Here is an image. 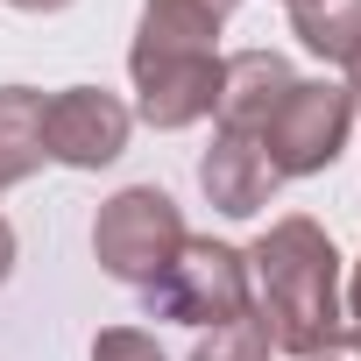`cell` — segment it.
<instances>
[{
    "label": "cell",
    "mask_w": 361,
    "mask_h": 361,
    "mask_svg": "<svg viewBox=\"0 0 361 361\" xmlns=\"http://www.w3.org/2000/svg\"><path fill=\"white\" fill-rule=\"evenodd\" d=\"M135 135V106L106 85H64L43 99V156L64 170H106Z\"/></svg>",
    "instance_id": "5"
},
{
    "label": "cell",
    "mask_w": 361,
    "mask_h": 361,
    "mask_svg": "<svg viewBox=\"0 0 361 361\" xmlns=\"http://www.w3.org/2000/svg\"><path fill=\"white\" fill-rule=\"evenodd\" d=\"M283 8H298V0H283Z\"/></svg>",
    "instance_id": "19"
},
{
    "label": "cell",
    "mask_w": 361,
    "mask_h": 361,
    "mask_svg": "<svg viewBox=\"0 0 361 361\" xmlns=\"http://www.w3.org/2000/svg\"><path fill=\"white\" fill-rule=\"evenodd\" d=\"M290 36L312 57L354 71L361 64V0H298V8H290Z\"/></svg>",
    "instance_id": "11"
},
{
    "label": "cell",
    "mask_w": 361,
    "mask_h": 361,
    "mask_svg": "<svg viewBox=\"0 0 361 361\" xmlns=\"http://www.w3.org/2000/svg\"><path fill=\"white\" fill-rule=\"evenodd\" d=\"M290 85H298V71H290L283 50H234V57H220V106H213V121L227 135H262V121L283 106Z\"/></svg>",
    "instance_id": "8"
},
{
    "label": "cell",
    "mask_w": 361,
    "mask_h": 361,
    "mask_svg": "<svg viewBox=\"0 0 361 361\" xmlns=\"http://www.w3.org/2000/svg\"><path fill=\"white\" fill-rule=\"evenodd\" d=\"M312 361H361V333H347V326H340V340H333L326 354H312Z\"/></svg>",
    "instance_id": "15"
},
{
    "label": "cell",
    "mask_w": 361,
    "mask_h": 361,
    "mask_svg": "<svg viewBox=\"0 0 361 361\" xmlns=\"http://www.w3.org/2000/svg\"><path fill=\"white\" fill-rule=\"evenodd\" d=\"M220 29H227L220 0H142L128 64H149V57H220Z\"/></svg>",
    "instance_id": "9"
},
{
    "label": "cell",
    "mask_w": 361,
    "mask_h": 361,
    "mask_svg": "<svg viewBox=\"0 0 361 361\" xmlns=\"http://www.w3.org/2000/svg\"><path fill=\"white\" fill-rule=\"evenodd\" d=\"M15 15H57V8H71V0H8Z\"/></svg>",
    "instance_id": "17"
},
{
    "label": "cell",
    "mask_w": 361,
    "mask_h": 361,
    "mask_svg": "<svg viewBox=\"0 0 361 361\" xmlns=\"http://www.w3.org/2000/svg\"><path fill=\"white\" fill-rule=\"evenodd\" d=\"M220 8H234V0H220Z\"/></svg>",
    "instance_id": "20"
},
{
    "label": "cell",
    "mask_w": 361,
    "mask_h": 361,
    "mask_svg": "<svg viewBox=\"0 0 361 361\" xmlns=\"http://www.w3.org/2000/svg\"><path fill=\"white\" fill-rule=\"evenodd\" d=\"M347 99H354V114H361V64L347 71Z\"/></svg>",
    "instance_id": "18"
},
{
    "label": "cell",
    "mask_w": 361,
    "mask_h": 361,
    "mask_svg": "<svg viewBox=\"0 0 361 361\" xmlns=\"http://www.w3.org/2000/svg\"><path fill=\"white\" fill-rule=\"evenodd\" d=\"M92 361H170V354L156 347L149 326H106V333H92Z\"/></svg>",
    "instance_id": "13"
},
{
    "label": "cell",
    "mask_w": 361,
    "mask_h": 361,
    "mask_svg": "<svg viewBox=\"0 0 361 361\" xmlns=\"http://www.w3.org/2000/svg\"><path fill=\"white\" fill-rule=\"evenodd\" d=\"M185 241H192V227H185V213H177V199L163 185H121L92 220V262L128 290H149L177 262Z\"/></svg>",
    "instance_id": "2"
},
{
    "label": "cell",
    "mask_w": 361,
    "mask_h": 361,
    "mask_svg": "<svg viewBox=\"0 0 361 361\" xmlns=\"http://www.w3.org/2000/svg\"><path fill=\"white\" fill-rule=\"evenodd\" d=\"M269 354H276V340H269V319L255 305L234 312V319H220V326H206L192 340V361H269Z\"/></svg>",
    "instance_id": "12"
},
{
    "label": "cell",
    "mask_w": 361,
    "mask_h": 361,
    "mask_svg": "<svg viewBox=\"0 0 361 361\" xmlns=\"http://www.w3.org/2000/svg\"><path fill=\"white\" fill-rule=\"evenodd\" d=\"M135 78V121H149L156 135L199 128L220 106V57H149L128 64Z\"/></svg>",
    "instance_id": "6"
},
{
    "label": "cell",
    "mask_w": 361,
    "mask_h": 361,
    "mask_svg": "<svg viewBox=\"0 0 361 361\" xmlns=\"http://www.w3.org/2000/svg\"><path fill=\"white\" fill-rule=\"evenodd\" d=\"M347 128H354L347 85H333V78H298V85L283 92V106L262 121L255 142H262V156L276 163V177H319V170L340 163Z\"/></svg>",
    "instance_id": "4"
},
{
    "label": "cell",
    "mask_w": 361,
    "mask_h": 361,
    "mask_svg": "<svg viewBox=\"0 0 361 361\" xmlns=\"http://www.w3.org/2000/svg\"><path fill=\"white\" fill-rule=\"evenodd\" d=\"M8 276H15V227L0 220V283H8Z\"/></svg>",
    "instance_id": "16"
},
{
    "label": "cell",
    "mask_w": 361,
    "mask_h": 361,
    "mask_svg": "<svg viewBox=\"0 0 361 361\" xmlns=\"http://www.w3.org/2000/svg\"><path fill=\"white\" fill-rule=\"evenodd\" d=\"M248 290H255V312L269 319V340L276 354L290 361H312L340 340L347 312H340V248L319 220L305 213H283L269 220V234H255L248 248Z\"/></svg>",
    "instance_id": "1"
},
{
    "label": "cell",
    "mask_w": 361,
    "mask_h": 361,
    "mask_svg": "<svg viewBox=\"0 0 361 361\" xmlns=\"http://www.w3.org/2000/svg\"><path fill=\"white\" fill-rule=\"evenodd\" d=\"M276 163L262 156V142L255 135H227V128H213V142H206V156H199V192L227 213V220H248V213H262L269 199H276Z\"/></svg>",
    "instance_id": "7"
},
{
    "label": "cell",
    "mask_w": 361,
    "mask_h": 361,
    "mask_svg": "<svg viewBox=\"0 0 361 361\" xmlns=\"http://www.w3.org/2000/svg\"><path fill=\"white\" fill-rule=\"evenodd\" d=\"M340 312H347V333H361V255L347 269V290H340Z\"/></svg>",
    "instance_id": "14"
},
{
    "label": "cell",
    "mask_w": 361,
    "mask_h": 361,
    "mask_svg": "<svg viewBox=\"0 0 361 361\" xmlns=\"http://www.w3.org/2000/svg\"><path fill=\"white\" fill-rule=\"evenodd\" d=\"M149 319H170V326H220L234 312H248V255L234 241H213V234H192L177 248V262L142 290Z\"/></svg>",
    "instance_id": "3"
},
{
    "label": "cell",
    "mask_w": 361,
    "mask_h": 361,
    "mask_svg": "<svg viewBox=\"0 0 361 361\" xmlns=\"http://www.w3.org/2000/svg\"><path fill=\"white\" fill-rule=\"evenodd\" d=\"M43 92L36 85H0V192L29 185L43 170Z\"/></svg>",
    "instance_id": "10"
}]
</instances>
